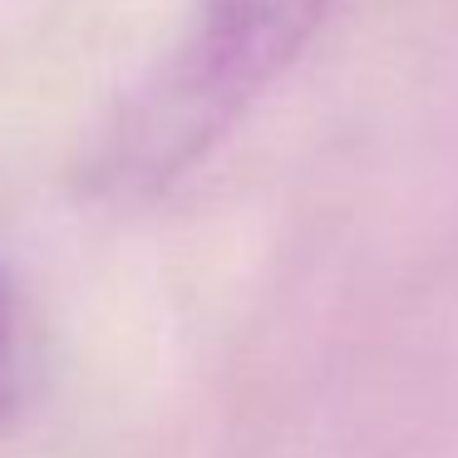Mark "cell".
Here are the masks:
<instances>
[{
	"instance_id": "1",
	"label": "cell",
	"mask_w": 458,
	"mask_h": 458,
	"mask_svg": "<svg viewBox=\"0 0 458 458\" xmlns=\"http://www.w3.org/2000/svg\"><path fill=\"white\" fill-rule=\"evenodd\" d=\"M340 0H198L178 50L123 109L99 173L119 192L173 182L291 64Z\"/></svg>"
},
{
	"instance_id": "2",
	"label": "cell",
	"mask_w": 458,
	"mask_h": 458,
	"mask_svg": "<svg viewBox=\"0 0 458 458\" xmlns=\"http://www.w3.org/2000/svg\"><path fill=\"white\" fill-rule=\"evenodd\" d=\"M11 379H15V326H11L5 271H0V419H5V404H11Z\"/></svg>"
}]
</instances>
